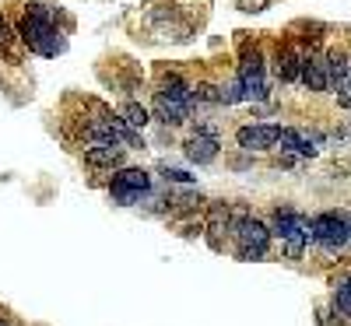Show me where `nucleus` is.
Instances as JSON below:
<instances>
[{
  "label": "nucleus",
  "mask_w": 351,
  "mask_h": 326,
  "mask_svg": "<svg viewBox=\"0 0 351 326\" xmlns=\"http://www.w3.org/2000/svg\"><path fill=\"white\" fill-rule=\"evenodd\" d=\"M218 151H221L218 137H215V134H200V130H193V134L186 137V144H183V155H186V162H193V165H211V162L218 158Z\"/></svg>",
  "instance_id": "obj_9"
},
{
  "label": "nucleus",
  "mask_w": 351,
  "mask_h": 326,
  "mask_svg": "<svg viewBox=\"0 0 351 326\" xmlns=\"http://www.w3.org/2000/svg\"><path fill=\"white\" fill-rule=\"evenodd\" d=\"M278 140H281V127H274V123H250V127H239L236 130V144L243 147L246 155L271 151Z\"/></svg>",
  "instance_id": "obj_5"
},
{
  "label": "nucleus",
  "mask_w": 351,
  "mask_h": 326,
  "mask_svg": "<svg viewBox=\"0 0 351 326\" xmlns=\"http://www.w3.org/2000/svg\"><path fill=\"white\" fill-rule=\"evenodd\" d=\"M306 49H299V46H291V42H285V46H278L274 49V74H278V81L281 84H295V81H302V67H306Z\"/></svg>",
  "instance_id": "obj_6"
},
{
  "label": "nucleus",
  "mask_w": 351,
  "mask_h": 326,
  "mask_svg": "<svg viewBox=\"0 0 351 326\" xmlns=\"http://www.w3.org/2000/svg\"><path fill=\"white\" fill-rule=\"evenodd\" d=\"M327 71H330V88L337 92V88L348 84V74H351V56L344 49H327Z\"/></svg>",
  "instance_id": "obj_14"
},
{
  "label": "nucleus",
  "mask_w": 351,
  "mask_h": 326,
  "mask_svg": "<svg viewBox=\"0 0 351 326\" xmlns=\"http://www.w3.org/2000/svg\"><path fill=\"white\" fill-rule=\"evenodd\" d=\"M232 239H236V253L239 260H263L271 249V228L263 225L260 218H243L232 225Z\"/></svg>",
  "instance_id": "obj_3"
},
{
  "label": "nucleus",
  "mask_w": 351,
  "mask_h": 326,
  "mask_svg": "<svg viewBox=\"0 0 351 326\" xmlns=\"http://www.w3.org/2000/svg\"><path fill=\"white\" fill-rule=\"evenodd\" d=\"M348 84H351V74H348Z\"/></svg>",
  "instance_id": "obj_24"
},
{
  "label": "nucleus",
  "mask_w": 351,
  "mask_h": 326,
  "mask_svg": "<svg viewBox=\"0 0 351 326\" xmlns=\"http://www.w3.org/2000/svg\"><path fill=\"white\" fill-rule=\"evenodd\" d=\"M271 0H239V11H246V14H256V11H263Z\"/></svg>",
  "instance_id": "obj_22"
},
{
  "label": "nucleus",
  "mask_w": 351,
  "mask_h": 326,
  "mask_svg": "<svg viewBox=\"0 0 351 326\" xmlns=\"http://www.w3.org/2000/svg\"><path fill=\"white\" fill-rule=\"evenodd\" d=\"M162 175L169 183H180V186H193V175L190 172H183V168H169V165H162Z\"/></svg>",
  "instance_id": "obj_21"
},
{
  "label": "nucleus",
  "mask_w": 351,
  "mask_h": 326,
  "mask_svg": "<svg viewBox=\"0 0 351 326\" xmlns=\"http://www.w3.org/2000/svg\"><path fill=\"white\" fill-rule=\"evenodd\" d=\"M158 95H165V99H176V102H190V84L180 77V74H162L158 77Z\"/></svg>",
  "instance_id": "obj_15"
},
{
  "label": "nucleus",
  "mask_w": 351,
  "mask_h": 326,
  "mask_svg": "<svg viewBox=\"0 0 351 326\" xmlns=\"http://www.w3.org/2000/svg\"><path fill=\"white\" fill-rule=\"evenodd\" d=\"M152 193V175L144 172V168H120V172H112V179H109V197L120 203V207H130L137 203L141 197H148Z\"/></svg>",
  "instance_id": "obj_4"
},
{
  "label": "nucleus",
  "mask_w": 351,
  "mask_h": 326,
  "mask_svg": "<svg viewBox=\"0 0 351 326\" xmlns=\"http://www.w3.org/2000/svg\"><path fill=\"white\" fill-rule=\"evenodd\" d=\"M152 116L165 127H183L190 120V102H176V99H165L155 92V102H152Z\"/></svg>",
  "instance_id": "obj_11"
},
{
  "label": "nucleus",
  "mask_w": 351,
  "mask_h": 326,
  "mask_svg": "<svg viewBox=\"0 0 351 326\" xmlns=\"http://www.w3.org/2000/svg\"><path fill=\"white\" fill-rule=\"evenodd\" d=\"M334 316H341V319H351V277H344V281H337V288H334Z\"/></svg>",
  "instance_id": "obj_18"
},
{
  "label": "nucleus",
  "mask_w": 351,
  "mask_h": 326,
  "mask_svg": "<svg viewBox=\"0 0 351 326\" xmlns=\"http://www.w3.org/2000/svg\"><path fill=\"white\" fill-rule=\"evenodd\" d=\"M243 99H246V92H243V81H239V77L218 84V105H236V102H243Z\"/></svg>",
  "instance_id": "obj_19"
},
{
  "label": "nucleus",
  "mask_w": 351,
  "mask_h": 326,
  "mask_svg": "<svg viewBox=\"0 0 351 326\" xmlns=\"http://www.w3.org/2000/svg\"><path fill=\"white\" fill-rule=\"evenodd\" d=\"M302 84L309 88V92H330V71H327V56L324 53H313L306 60Z\"/></svg>",
  "instance_id": "obj_12"
},
{
  "label": "nucleus",
  "mask_w": 351,
  "mask_h": 326,
  "mask_svg": "<svg viewBox=\"0 0 351 326\" xmlns=\"http://www.w3.org/2000/svg\"><path fill=\"white\" fill-rule=\"evenodd\" d=\"M120 116H123V123H127L130 130H137V134L152 123V112L144 109L141 102H123V105H120Z\"/></svg>",
  "instance_id": "obj_16"
},
{
  "label": "nucleus",
  "mask_w": 351,
  "mask_h": 326,
  "mask_svg": "<svg viewBox=\"0 0 351 326\" xmlns=\"http://www.w3.org/2000/svg\"><path fill=\"white\" fill-rule=\"evenodd\" d=\"M309 235H313L316 246H324L327 253H337L351 242V214H341V211L316 214L313 225H309Z\"/></svg>",
  "instance_id": "obj_2"
},
{
  "label": "nucleus",
  "mask_w": 351,
  "mask_h": 326,
  "mask_svg": "<svg viewBox=\"0 0 351 326\" xmlns=\"http://www.w3.org/2000/svg\"><path fill=\"white\" fill-rule=\"evenodd\" d=\"M204 231H208L211 249H221V231H232V207L225 200L208 203V225H204Z\"/></svg>",
  "instance_id": "obj_10"
},
{
  "label": "nucleus",
  "mask_w": 351,
  "mask_h": 326,
  "mask_svg": "<svg viewBox=\"0 0 351 326\" xmlns=\"http://www.w3.org/2000/svg\"><path fill=\"white\" fill-rule=\"evenodd\" d=\"M309 225H313V221H309L306 214H299L295 207H278L267 228H271L274 239L288 242V239H295V235H309ZM309 239H313V235H309Z\"/></svg>",
  "instance_id": "obj_7"
},
{
  "label": "nucleus",
  "mask_w": 351,
  "mask_h": 326,
  "mask_svg": "<svg viewBox=\"0 0 351 326\" xmlns=\"http://www.w3.org/2000/svg\"><path fill=\"white\" fill-rule=\"evenodd\" d=\"M285 151H291V155H302V158H313L316 155V144H313V137H306L302 130H295V127H281V140H278Z\"/></svg>",
  "instance_id": "obj_13"
},
{
  "label": "nucleus",
  "mask_w": 351,
  "mask_h": 326,
  "mask_svg": "<svg viewBox=\"0 0 351 326\" xmlns=\"http://www.w3.org/2000/svg\"><path fill=\"white\" fill-rule=\"evenodd\" d=\"M56 11L53 4H43V0H25L21 4V18H18V39L25 42L28 53L36 56H56L67 49L64 32L56 28Z\"/></svg>",
  "instance_id": "obj_1"
},
{
  "label": "nucleus",
  "mask_w": 351,
  "mask_h": 326,
  "mask_svg": "<svg viewBox=\"0 0 351 326\" xmlns=\"http://www.w3.org/2000/svg\"><path fill=\"white\" fill-rule=\"evenodd\" d=\"M14 39H18V28H11V21L0 14V53H8L14 46Z\"/></svg>",
  "instance_id": "obj_20"
},
{
  "label": "nucleus",
  "mask_w": 351,
  "mask_h": 326,
  "mask_svg": "<svg viewBox=\"0 0 351 326\" xmlns=\"http://www.w3.org/2000/svg\"><path fill=\"white\" fill-rule=\"evenodd\" d=\"M190 105H218V84L211 81L190 84Z\"/></svg>",
  "instance_id": "obj_17"
},
{
  "label": "nucleus",
  "mask_w": 351,
  "mask_h": 326,
  "mask_svg": "<svg viewBox=\"0 0 351 326\" xmlns=\"http://www.w3.org/2000/svg\"><path fill=\"white\" fill-rule=\"evenodd\" d=\"M0 326H8V323H4V319H0Z\"/></svg>",
  "instance_id": "obj_23"
},
{
  "label": "nucleus",
  "mask_w": 351,
  "mask_h": 326,
  "mask_svg": "<svg viewBox=\"0 0 351 326\" xmlns=\"http://www.w3.org/2000/svg\"><path fill=\"white\" fill-rule=\"evenodd\" d=\"M127 147L120 144H92V147H84V165L88 168H95V172H120L127 168Z\"/></svg>",
  "instance_id": "obj_8"
}]
</instances>
